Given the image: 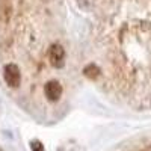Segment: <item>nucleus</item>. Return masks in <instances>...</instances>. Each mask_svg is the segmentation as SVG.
<instances>
[{"label":"nucleus","instance_id":"obj_2","mask_svg":"<svg viewBox=\"0 0 151 151\" xmlns=\"http://www.w3.org/2000/svg\"><path fill=\"white\" fill-rule=\"evenodd\" d=\"M48 59L52 62V65L56 68H62L65 64V50L60 44H53L48 50Z\"/></svg>","mask_w":151,"mask_h":151},{"label":"nucleus","instance_id":"obj_4","mask_svg":"<svg viewBox=\"0 0 151 151\" xmlns=\"http://www.w3.org/2000/svg\"><path fill=\"white\" fill-rule=\"evenodd\" d=\"M100 68L97 67V65H94V64H89V65H86L85 67V70H83V74L86 76L88 79H97L98 76H100Z\"/></svg>","mask_w":151,"mask_h":151},{"label":"nucleus","instance_id":"obj_6","mask_svg":"<svg viewBox=\"0 0 151 151\" xmlns=\"http://www.w3.org/2000/svg\"><path fill=\"white\" fill-rule=\"evenodd\" d=\"M144 151H151V147H150V148H147V150H144Z\"/></svg>","mask_w":151,"mask_h":151},{"label":"nucleus","instance_id":"obj_1","mask_svg":"<svg viewBox=\"0 0 151 151\" xmlns=\"http://www.w3.org/2000/svg\"><path fill=\"white\" fill-rule=\"evenodd\" d=\"M3 77H5V82L11 88H17L20 85V80H21V74H20L18 67L15 64L5 65V68H3Z\"/></svg>","mask_w":151,"mask_h":151},{"label":"nucleus","instance_id":"obj_5","mask_svg":"<svg viewBox=\"0 0 151 151\" xmlns=\"http://www.w3.org/2000/svg\"><path fill=\"white\" fill-rule=\"evenodd\" d=\"M30 150L32 151H44V147L40 141H32L30 142Z\"/></svg>","mask_w":151,"mask_h":151},{"label":"nucleus","instance_id":"obj_3","mask_svg":"<svg viewBox=\"0 0 151 151\" xmlns=\"http://www.w3.org/2000/svg\"><path fill=\"white\" fill-rule=\"evenodd\" d=\"M44 94L50 101H58L62 95V86L56 80H50L44 86Z\"/></svg>","mask_w":151,"mask_h":151}]
</instances>
